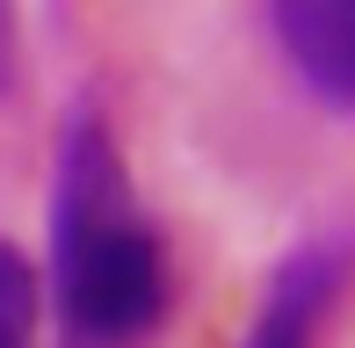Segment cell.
<instances>
[{
  "mask_svg": "<svg viewBox=\"0 0 355 348\" xmlns=\"http://www.w3.org/2000/svg\"><path fill=\"white\" fill-rule=\"evenodd\" d=\"M51 268L73 348H131L167 320V254L145 225L102 109H73L58 131Z\"/></svg>",
  "mask_w": 355,
  "mask_h": 348,
  "instance_id": "cell-1",
  "label": "cell"
},
{
  "mask_svg": "<svg viewBox=\"0 0 355 348\" xmlns=\"http://www.w3.org/2000/svg\"><path fill=\"white\" fill-rule=\"evenodd\" d=\"M341 283H348V240L297 247L276 268V283H268V297H261V312H254L239 348H319V327H327Z\"/></svg>",
  "mask_w": 355,
  "mask_h": 348,
  "instance_id": "cell-2",
  "label": "cell"
},
{
  "mask_svg": "<svg viewBox=\"0 0 355 348\" xmlns=\"http://www.w3.org/2000/svg\"><path fill=\"white\" fill-rule=\"evenodd\" d=\"M276 44L327 109H355V0H268Z\"/></svg>",
  "mask_w": 355,
  "mask_h": 348,
  "instance_id": "cell-3",
  "label": "cell"
},
{
  "mask_svg": "<svg viewBox=\"0 0 355 348\" xmlns=\"http://www.w3.org/2000/svg\"><path fill=\"white\" fill-rule=\"evenodd\" d=\"M29 341H37V276L0 240V348H29Z\"/></svg>",
  "mask_w": 355,
  "mask_h": 348,
  "instance_id": "cell-4",
  "label": "cell"
},
{
  "mask_svg": "<svg viewBox=\"0 0 355 348\" xmlns=\"http://www.w3.org/2000/svg\"><path fill=\"white\" fill-rule=\"evenodd\" d=\"M15 87V8L0 0V94Z\"/></svg>",
  "mask_w": 355,
  "mask_h": 348,
  "instance_id": "cell-5",
  "label": "cell"
}]
</instances>
